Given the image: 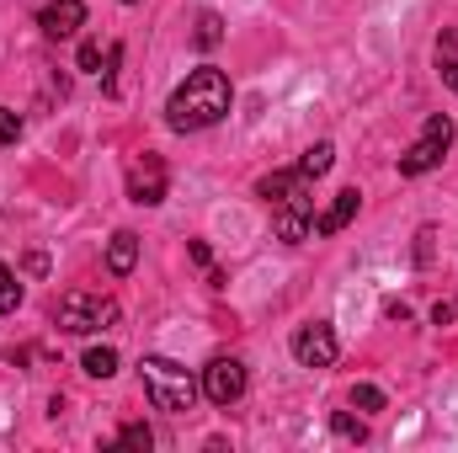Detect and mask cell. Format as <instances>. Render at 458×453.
Segmentation results:
<instances>
[{"instance_id":"6da1fadb","label":"cell","mask_w":458,"mask_h":453,"mask_svg":"<svg viewBox=\"0 0 458 453\" xmlns=\"http://www.w3.org/2000/svg\"><path fill=\"white\" fill-rule=\"evenodd\" d=\"M229 102H234L229 75L225 70H214V64H198V70L171 91V102H165V123H171L176 133H198V128H214V123L229 113Z\"/></svg>"},{"instance_id":"7a4b0ae2","label":"cell","mask_w":458,"mask_h":453,"mask_svg":"<svg viewBox=\"0 0 458 453\" xmlns=\"http://www.w3.org/2000/svg\"><path fill=\"white\" fill-rule=\"evenodd\" d=\"M139 379H144L149 406H155V411H165V416H187V411L203 400L198 373H187V368H182V363H171V357H144V363H139Z\"/></svg>"},{"instance_id":"3957f363","label":"cell","mask_w":458,"mask_h":453,"mask_svg":"<svg viewBox=\"0 0 458 453\" xmlns=\"http://www.w3.org/2000/svg\"><path fill=\"white\" fill-rule=\"evenodd\" d=\"M117 321H123L117 299L91 294V288H70V294H59V304H54V326H59V331H70V337L107 331V326H117Z\"/></svg>"},{"instance_id":"277c9868","label":"cell","mask_w":458,"mask_h":453,"mask_svg":"<svg viewBox=\"0 0 458 453\" xmlns=\"http://www.w3.org/2000/svg\"><path fill=\"white\" fill-rule=\"evenodd\" d=\"M448 144H454V123H448V113H432L427 128H421V139L400 155V176H427V171H437L443 155H448Z\"/></svg>"},{"instance_id":"5b68a950","label":"cell","mask_w":458,"mask_h":453,"mask_svg":"<svg viewBox=\"0 0 458 453\" xmlns=\"http://www.w3.org/2000/svg\"><path fill=\"white\" fill-rule=\"evenodd\" d=\"M272 229H277L283 245H304V240H310V229H315V198H310V182L293 187L288 198H277V209H272Z\"/></svg>"},{"instance_id":"8992f818","label":"cell","mask_w":458,"mask_h":453,"mask_svg":"<svg viewBox=\"0 0 458 453\" xmlns=\"http://www.w3.org/2000/svg\"><path fill=\"white\" fill-rule=\"evenodd\" d=\"M198 384H203V400H208V406H225L229 411L234 400H245V384H250V379H245V363H240V357H214V363L198 373Z\"/></svg>"},{"instance_id":"52a82bcc","label":"cell","mask_w":458,"mask_h":453,"mask_svg":"<svg viewBox=\"0 0 458 453\" xmlns=\"http://www.w3.org/2000/svg\"><path fill=\"white\" fill-rule=\"evenodd\" d=\"M288 346H293V363H299V368H331L336 352H342V346H336V331H331V321H310V326H299Z\"/></svg>"},{"instance_id":"ba28073f","label":"cell","mask_w":458,"mask_h":453,"mask_svg":"<svg viewBox=\"0 0 458 453\" xmlns=\"http://www.w3.org/2000/svg\"><path fill=\"white\" fill-rule=\"evenodd\" d=\"M128 198L144 203V209L165 203V160H160V155H144V160L128 171Z\"/></svg>"},{"instance_id":"9c48e42d","label":"cell","mask_w":458,"mask_h":453,"mask_svg":"<svg viewBox=\"0 0 458 453\" xmlns=\"http://www.w3.org/2000/svg\"><path fill=\"white\" fill-rule=\"evenodd\" d=\"M38 27L59 43V38H75L81 27H86V0H48L43 11H38Z\"/></svg>"},{"instance_id":"30bf717a","label":"cell","mask_w":458,"mask_h":453,"mask_svg":"<svg viewBox=\"0 0 458 453\" xmlns=\"http://www.w3.org/2000/svg\"><path fill=\"white\" fill-rule=\"evenodd\" d=\"M357 209H362V192H357V187H346V192H336V198H331V209L315 219V229H310V235H342V229L357 219Z\"/></svg>"},{"instance_id":"8fae6325","label":"cell","mask_w":458,"mask_h":453,"mask_svg":"<svg viewBox=\"0 0 458 453\" xmlns=\"http://www.w3.org/2000/svg\"><path fill=\"white\" fill-rule=\"evenodd\" d=\"M139 267V235L133 229H117L113 240H107V272L113 278H128Z\"/></svg>"},{"instance_id":"7c38bea8","label":"cell","mask_w":458,"mask_h":453,"mask_svg":"<svg viewBox=\"0 0 458 453\" xmlns=\"http://www.w3.org/2000/svg\"><path fill=\"white\" fill-rule=\"evenodd\" d=\"M304 182H310V176H304L299 166H293V171H272V176H261V182H256V198L277 203V198H288V192H293V187H304Z\"/></svg>"},{"instance_id":"4fadbf2b","label":"cell","mask_w":458,"mask_h":453,"mask_svg":"<svg viewBox=\"0 0 458 453\" xmlns=\"http://www.w3.org/2000/svg\"><path fill=\"white\" fill-rule=\"evenodd\" d=\"M331 160H336V144H326V139H320V144H310V150H304V160H299V171H304L310 182H320V176L331 171Z\"/></svg>"},{"instance_id":"5bb4252c","label":"cell","mask_w":458,"mask_h":453,"mask_svg":"<svg viewBox=\"0 0 458 453\" xmlns=\"http://www.w3.org/2000/svg\"><path fill=\"white\" fill-rule=\"evenodd\" d=\"M437 75L458 91V32H443L437 38Z\"/></svg>"},{"instance_id":"9a60e30c","label":"cell","mask_w":458,"mask_h":453,"mask_svg":"<svg viewBox=\"0 0 458 453\" xmlns=\"http://www.w3.org/2000/svg\"><path fill=\"white\" fill-rule=\"evenodd\" d=\"M81 368H86L91 379H113V373H117V352H113V346H91V352L81 357Z\"/></svg>"},{"instance_id":"2e32d148","label":"cell","mask_w":458,"mask_h":453,"mask_svg":"<svg viewBox=\"0 0 458 453\" xmlns=\"http://www.w3.org/2000/svg\"><path fill=\"white\" fill-rule=\"evenodd\" d=\"M192 43H198V48H219V43H225V21H219V11H203V16H198Z\"/></svg>"},{"instance_id":"e0dca14e","label":"cell","mask_w":458,"mask_h":453,"mask_svg":"<svg viewBox=\"0 0 458 453\" xmlns=\"http://www.w3.org/2000/svg\"><path fill=\"white\" fill-rule=\"evenodd\" d=\"M331 432L346 438V443H368V422H362V416H352V411H336V416H331Z\"/></svg>"},{"instance_id":"ac0fdd59","label":"cell","mask_w":458,"mask_h":453,"mask_svg":"<svg viewBox=\"0 0 458 453\" xmlns=\"http://www.w3.org/2000/svg\"><path fill=\"white\" fill-rule=\"evenodd\" d=\"M117 449H139V453H149V449H155V432H149L144 422H128V427L117 432Z\"/></svg>"},{"instance_id":"d6986e66","label":"cell","mask_w":458,"mask_h":453,"mask_svg":"<svg viewBox=\"0 0 458 453\" xmlns=\"http://www.w3.org/2000/svg\"><path fill=\"white\" fill-rule=\"evenodd\" d=\"M16 304H21V283H16V272L0 261V315H11Z\"/></svg>"},{"instance_id":"ffe728a7","label":"cell","mask_w":458,"mask_h":453,"mask_svg":"<svg viewBox=\"0 0 458 453\" xmlns=\"http://www.w3.org/2000/svg\"><path fill=\"white\" fill-rule=\"evenodd\" d=\"M352 406H357L362 416H373V411H384V389H378V384H357V389H352Z\"/></svg>"},{"instance_id":"44dd1931","label":"cell","mask_w":458,"mask_h":453,"mask_svg":"<svg viewBox=\"0 0 458 453\" xmlns=\"http://www.w3.org/2000/svg\"><path fill=\"white\" fill-rule=\"evenodd\" d=\"M75 64H81L86 75H102V43H97V38H86V43H81V59H75Z\"/></svg>"},{"instance_id":"7402d4cb","label":"cell","mask_w":458,"mask_h":453,"mask_svg":"<svg viewBox=\"0 0 458 453\" xmlns=\"http://www.w3.org/2000/svg\"><path fill=\"white\" fill-rule=\"evenodd\" d=\"M16 139H21V117L11 113V107H0V150L16 144Z\"/></svg>"},{"instance_id":"603a6c76","label":"cell","mask_w":458,"mask_h":453,"mask_svg":"<svg viewBox=\"0 0 458 453\" xmlns=\"http://www.w3.org/2000/svg\"><path fill=\"white\" fill-rule=\"evenodd\" d=\"M448 321H458V304L454 299H437L432 304V326H448Z\"/></svg>"},{"instance_id":"cb8c5ba5","label":"cell","mask_w":458,"mask_h":453,"mask_svg":"<svg viewBox=\"0 0 458 453\" xmlns=\"http://www.w3.org/2000/svg\"><path fill=\"white\" fill-rule=\"evenodd\" d=\"M384 315H389V321H411V310H405L400 299H389V304H384Z\"/></svg>"},{"instance_id":"d4e9b609","label":"cell","mask_w":458,"mask_h":453,"mask_svg":"<svg viewBox=\"0 0 458 453\" xmlns=\"http://www.w3.org/2000/svg\"><path fill=\"white\" fill-rule=\"evenodd\" d=\"M123 5H133V0H123Z\"/></svg>"}]
</instances>
